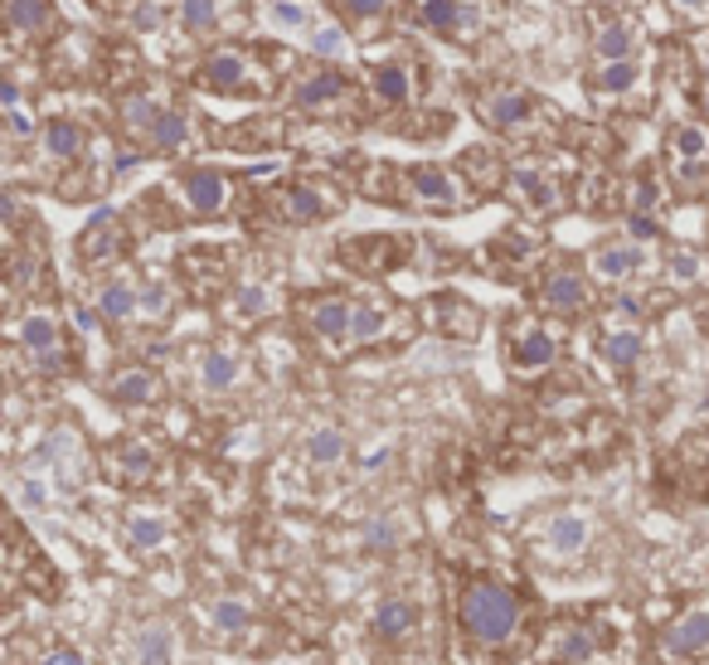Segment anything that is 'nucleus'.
Returning <instances> with one entry per match:
<instances>
[{
    "label": "nucleus",
    "mask_w": 709,
    "mask_h": 665,
    "mask_svg": "<svg viewBox=\"0 0 709 665\" xmlns=\"http://www.w3.org/2000/svg\"><path fill=\"white\" fill-rule=\"evenodd\" d=\"M588 519L583 515H555L545 525V544H549V554L555 559H573V554H583L588 549Z\"/></svg>",
    "instance_id": "obj_21"
},
{
    "label": "nucleus",
    "mask_w": 709,
    "mask_h": 665,
    "mask_svg": "<svg viewBox=\"0 0 709 665\" xmlns=\"http://www.w3.org/2000/svg\"><path fill=\"white\" fill-rule=\"evenodd\" d=\"M137 25H141V29L161 25V10H156V5H141V10H137Z\"/></svg>",
    "instance_id": "obj_51"
},
{
    "label": "nucleus",
    "mask_w": 709,
    "mask_h": 665,
    "mask_svg": "<svg viewBox=\"0 0 709 665\" xmlns=\"http://www.w3.org/2000/svg\"><path fill=\"white\" fill-rule=\"evenodd\" d=\"M675 10H681V15H705L709 10V0H671Z\"/></svg>",
    "instance_id": "obj_50"
},
{
    "label": "nucleus",
    "mask_w": 709,
    "mask_h": 665,
    "mask_svg": "<svg viewBox=\"0 0 709 665\" xmlns=\"http://www.w3.org/2000/svg\"><path fill=\"white\" fill-rule=\"evenodd\" d=\"M350 301L346 297H311L301 301V326L316 340H346L350 336Z\"/></svg>",
    "instance_id": "obj_16"
},
{
    "label": "nucleus",
    "mask_w": 709,
    "mask_h": 665,
    "mask_svg": "<svg viewBox=\"0 0 709 665\" xmlns=\"http://www.w3.org/2000/svg\"><path fill=\"white\" fill-rule=\"evenodd\" d=\"M214 20H219L214 0H181V25L190 29V35H210Z\"/></svg>",
    "instance_id": "obj_39"
},
{
    "label": "nucleus",
    "mask_w": 709,
    "mask_h": 665,
    "mask_svg": "<svg viewBox=\"0 0 709 665\" xmlns=\"http://www.w3.org/2000/svg\"><path fill=\"white\" fill-rule=\"evenodd\" d=\"M700 330H705V336H709V301H705V306H700Z\"/></svg>",
    "instance_id": "obj_52"
},
{
    "label": "nucleus",
    "mask_w": 709,
    "mask_h": 665,
    "mask_svg": "<svg viewBox=\"0 0 709 665\" xmlns=\"http://www.w3.org/2000/svg\"><path fill=\"white\" fill-rule=\"evenodd\" d=\"M49 20H54V5H49V0H5V29L15 39L45 35Z\"/></svg>",
    "instance_id": "obj_23"
},
{
    "label": "nucleus",
    "mask_w": 709,
    "mask_h": 665,
    "mask_svg": "<svg viewBox=\"0 0 709 665\" xmlns=\"http://www.w3.org/2000/svg\"><path fill=\"white\" fill-rule=\"evenodd\" d=\"M632 49H637V29L627 25V20H608V25L593 35V54L602 59V64H618V59H632Z\"/></svg>",
    "instance_id": "obj_26"
},
{
    "label": "nucleus",
    "mask_w": 709,
    "mask_h": 665,
    "mask_svg": "<svg viewBox=\"0 0 709 665\" xmlns=\"http://www.w3.org/2000/svg\"><path fill=\"white\" fill-rule=\"evenodd\" d=\"M671 161H709V127L700 122L671 127Z\"/></svg>",
    "instance_id": "obj_33"
},
{
    "label": "nucleus",
    "mask_w": 709,
    "mask_h": 665,
    "mask_svg": "<svg viewBox=\"0 0 709 665\" xmlns=\"http://www.w3.org/2000/svg\"><path fill=\"white\" fill-rule=\"evenodd\" d=\"M112 472H117L127 486L151 481V476H156V452L146 442H117V447H112Z\"/></svg>",
    "instance_id": "obj_24"
},
{
    "label": "nucleus",
    "mask_w": 709,
    "mask_h": 665,
    "mask_svg": "<svg viewBox=\"0 0 709 665\" xmlns=\"http://www.w3.org/2000/svg\"><path fill=\"white\" fill-rule=\"evenodd\" d=\"M268 306H273V301H268L263 287H238V292H234V316H244V321L263 316Z\"/></svg>",
    "instance_id": "obj_43"
},
{
    "label": "nucleus",
    "mask_w": 709,
    "mask_h": 665,
    "mask_svg": "<svg viewBox=\"0 0 709 665\" xmlns=\"http://www.w3.org/2000/svg\"><path fill=\"white\" fill-rule=\"evenodd\" d=\"M535 301L549 311V316H579V311L593 301L588 277L573 273V267H549L535 287Z\"/></svg>",
    "instance_id": "obj_11"
},
{
    "label": "nucleus",
    "mask_w": 709,
    "mask_h": 665,
    "mask_svg": "<svg viewBox=\"0 0 709 665\" xmlns=\"http://www.w3.org/2000/svg\"><path fill=\"white\" fill-rule=\"evenodd\" d=\"M161 112H165V108H161L156 98H146V92H132V98H122V127H127V131H141V137H146V131L161 122Z\"/></svg>",
    "instance_id": "obj_34"
},
{
    "label": "nucleus",
    "mask_w": 709,
    "mask_h": 665,
    "mask_svg": "<svg viewBox=\"0 0 709 665\" xmlns=\"http://www.w3.org/2000/svg\"><path fill=\"white\" fill-rule=\"evenodd\" d=\"M413 25L427 35H443L452 45H472L482 35V15L462 0H413Z\"/></svg>",
    "instance_id": "obj_7"
},
{
    "label": "nucleus",
    "mask_w": 709,
    "mask_h": 665,
    "mask_svg": "<svg viewBox=\"0 0 709 665\" xmlns=\"http://www.w3.org/2000/svg\"><path fill=\"white\" fill-rule=\"evenodd\" d=\"M340 10H346L350 20H380L384 10H389V0H340Z\"/></svg>",
    "instance_id": "obj_45"
},
{
    "label": "nucleus",
    "mask_w": 709,
    "mask_h": 665,
    "mask_svg": "<svg viewBox=\"0 0 709 665\" xmlns=\"http://www.w3.org/2000/svg\"><path fill=\"white\" fill-rule=\"evenodd\" d=\"M559 656H564L569 665H579V661H588L593 656V637L583 627H569L564 637H559Z\"/></svg>",
    "instance_id": "obj_42"
},
{
    "label": "nucleus",
    "mask_w": 709,
    "mask_h": 665,
    "mask_svg": "<svg viewBox=\"0 0 709 665\" xmlns=\"http://www.w3.org/2000/svg\"><path fill=\"white\" fill-rule=\"evenodd\" d=\"M457 622H462V631L476 647H506L520 627V598L506 584L472 578L462 588V598H457Z\"/></svg>",
    "instance_id": "obj_2"
},
{
    "label": "nucleus",
    "mask_w": 709,
    "mask_h": 665,
    "mask_svg": "<svg viewBox=\"0 0 709 665\" xmlns=\"http://www.w3.org/2000/svg\"><path fill=\"white\" fill-rule=\"evenodd\" d=\"M427 321L452 340H476V330H482V311H476L467 297H433Z\"/></svg>",
    "instance_id": "obj_19"
},
{
    "label": "nucleus",
    "mask_w": 709,
    "mask_h": 665,
    "mask_svg": "<svg viewBox=\"0 0 709 665\" xmlns=\"http://www.w3.org/2000/svg\"><path fill=\"white\" fill-rule=\"evenodd\" d=\"M413 627H419V612H413V602H403V598H384L380 612H374V631H380L384 641H403Z\"/></svg>",
    "instance_id": "obj_28"
},
{
    "label": "nucleus",
    "mask_w": 709,
    "mask_h": 665,
    "mask_svg": "<svg viewBox=\"0 0 709 665\" xmlns=\"http://www.w3.org/2000/svg\"><path fill=\"white\" fill-rule=\"evenodd\" d=\"M666 273H671L675 287H700L705 283V258L695 253V248H675V253L666 258Z\"/></svg>",
    "instance_id": "obj_37"
},
{
    "label": "nucleus",
    "mask_w": 709,
    "mask_h": 665,
    "mask_svg": "<svg viewBox=\"0 0 709 665\" xmlns=\"http://www.w3.org/2000/svg\"><path fill=\"white\" fill-rule=\"evenodd\" d=\"M171 651H175L171 627H146L141 631V665H171Z\"/></svg>",
    "instance_id": "obj_38"
},
{
    "label": "nucleus",
    "mask_w": 709,
    "mask_h": 665,
    "mask_svg": "<svg viewBox=\"0 0 709 665\" xmlns=\"http://www.w3.org/2000/svg\"><path fill=\"white\" fill-rule=\"evenodd\" d=\"M370 544H374V549H389V544H394V525L374 519V525H370Z\"/></svg>",
    "instance_id": "obj_48"
},
{
    "label": "nucleus",
    "mask_w": 709,
    "mask_h": 665,
    "mask_svg": "<svg viewBox=\"0 0 709 665\" xmlns=\"http://www.w3.org/2000/svg\"><path fill=\"white\" fill-rule=\"evenodd\" d=\"M661 647L681 661H709V602L705 607H691L681 622H671Z\"/></svg>",
    "instance_id": "obj_15"
},
{
    "label": "nucleus",
    "mask_w": 709,
    "mask_h": 665,
    "mask_svg": "<svg viewBox=\"0 0 709 665\" xmlns=\"http://www.w3.org/2000/svg\"><path fill=\"white\" fill-rule=\"evenodd\" d=\"M350 49V39H346V29L340 25H326V29H316V35H311V54L316 59H340Z\"/></svg>",
    "instance_id": "obj_40"
},
{
    "label": "nucleus",
    "mask_w": 709,
    "mask_h": 665,
    "mask_svg": "<svg viewBox=\"0 0 709 665\" xmlns=\"http://www.w3.org/2000/svg\"><path fill=\"white\" fill-rule=\"evenodd\" d=\"M98 311L108 321H132V316H141V292L132 283H102V292H98Z\"/></svg>",
    "instance_id": "obj_30"
},
{
    "label": "nucleus",
    "mask_w": 709,
    "mask_h": 665,
    "mask_svg": "<svg viewBox=\"0 0 709 665\" xmlns=\"http://www.w3.org/2000/svg\"><path fill=\"white\" fill-rule=\"evenodd\" d=\"M500 185H506V190L515 195L530 214H559V210H564V190H559V180L545 171V161H539V155L510 161L506 165V180H500Z\"/></svg>",
    "instance_id": "obj_6"
},
{
    "label": "nucleus",
    "mask_w": 709,
    "mask_h": 665,
    "mask_svg": "<svg viewBox=\"0 0 709 665\" xmlns=\"http://www.w3.org/2000/svg\"><path fill=\"white\" fill-rule=\"evenodd\" d=\"M39 665H88V661H83L78 651H54V656H45Z\"/></svg>",
    "instance_id": "obj_49"
},
{
    "label": "nucleus",
    "mask_w": 709,
    "mask_h": 665,
    "mask_svg": "<svg viewBox=\"0 0 709 665\" xmlns=\"http://www.w3.org/2000/svg\"><path fill=\"white\" fill-rule=\"evenodd\" d=\"M340 456H346V438H340V428H316L307 438V462L311 466H336Z\"/></svg>",
    "instance_id": "obj_35"
},
{
    "label": "nucleus",
    "mask_w": 709,
    "mask_h": 665,
    "mask_svg": "<svg viewBox=\"0 0 709 665\" xmlns=\"http://www.w3.org/2000/svg\"><path fill=\"white\" fill-rule=\"evenodd\" d=\"M346 98H350V78L331 74V68H316V74L301 78L297 88L287 92V102L301 112H336V108H346Z\"/></svg>",
    "instance_id": "obj_13"
},
{
    "label": "nucleus",
    "mask_w": 709,
    "mask_h": 665,
    "mask_svg": "<svg viewBox=\"0 0 709 665\" xmlns=\"http://www.w3.org/2000/svg\"><path fill=\"white\" fill-rule=\"evenodd\" d=\"M336 258L360 277H384L399 263H409V238L403 234H354L336 248Z\"/></svg>",
    "instance_id": "obj_5"
},
{
    "label": "nucleus",
    "mask_w": 709,
    "mask_h": 665,
    "mask_svg": "<svg viewBox=\"0 0 709 665\" xmlns=\"http://www.w3.org/2000/svg\"><path fill=\"white\" fill-rule=\"evenodd\" d=\"M181 273H185V283H190V292L214 297V292H224L228 287L234 263H228L224 248H190V253L181 258Z\"/></svg>",
    "instance_id": "obj_14"
},
{
    "label": "nucleus",
    "mask_w": 709,
    "mask_h": 665,
    "mask_svg": "<svg viewBox=\"0 0 709 665\" xmlns=\"http://www.w3.org/2000/svg\"><path fill=\"white\" fill-rule=\"evenodd\" d=\"M476 117L496 137H539V127L549 122V102H539L525 88H492L476 98Z\"/></svg>",
    "instance_id": "obj_3"
},
{
    "label": "nucleus",
    "mask_w": 709,
    "mask_h": 665,
    "mask_svg": "<svg viewBox=\"0 0 709 665\" xmlns=\"http://www.w3.org/2000/svg\"><path fill=\"white\" fill-rule=\"evenodd\" d=\"M238 360L234 355H224V350H214V355H204V365H200V379H204V389H214V393H224V389H234L238 384Z\"/></svg>",
    "instance_id": "obj_36"
},
{
    "label": "nucleus",
    "mask_w": 709,
    "mask_h": 665,
    "mask_svg": "<svg viewBox=\"0 0 709 665\" xmlns=\"http://www.w3.org/2000/svg\"><path fill=\"white\" fill-rule=\"evenodd\" d=\"M20 346L35 355V365L45 374H64V350H59V326L49 316H25L20 321Z\"/></svg>",
    "instance_id": "obj_18"
},
{
    "label": "nucleus",
    "mask_w": 709,
    "mask_h": 665,
    "mask_svg": "<svg viewBox=\"0 0 709 665\" xmlns=\"http://www.w3.org/2000/svg\"><path fill=\"white\" fill-rule=\"evenodd\" d=\"M141 316H151V321L171 316V292H165V287H146L141 292Z\"/></svg>",
    "instance_id": "obj_44"
},
{
    "label": "nucleus",
    "mask_w": 709,
    "mask_h": 665,
    "mask_svg": "<svg viewBox=\"0 0 709 665\" xmlns=\"http://www.w3.org/2000/svg\"><path fill=\"white\" fill-rule=\"evenodd\" d=\"M510 369L515 374H539L549 369L559 360V336L549 326H539V321H525V326L510 330V350H506Z\"/></svg>",
    "instance_id": "obj_10"
},
{
    "label": "nucleus",
    "mask_w": 709,
    "mask_h": 665,
    "mask_svg": "<svg viewBox=\"0 0 709 665\" xmlns=\"http://www.w3.org/2000/svg\"><path fill=\"white\" fill-rule=\"evenodd\" d=\"M340 204L346 200L326 180H297V185H283L277 195H268V210L283 224H321L331 214H340Z\"/></svg>",
    "instance_id": "obj_4"
},
{
    "label": "nucleus",
    "mask_w": 709,
    "mask_h": 665,
    "mask_svg": "<svg viewBox=\"0 0 709 665\" xmlns=\"http://www.w3.org/2000/svg\"><path fill=\"white\" fill-rule=\"evenodd\" d=\"M73 253L83 267H108L127 253V224L122 214H92V224H83V234L73 238Z\"/></svg>",
    "instance_id": "obj_9"
},
{
    "label": "nucleus",
    "mask_w": 709,
    "mask_h": 665,
    "mask_svg": "<svg viewBox=\"0 0 709 665\" xmlns=\"http://www.w3.org/2000/svg\"><path fill=\"white\" fill-rule=\"evenodd\" d=\"M175 190H181L185 210H190L195 219H214V214H224L234 180H228L224 171H210V165H190V171L175 175Z\"/></svg>",
    "instance_id": "obj_8"
},
{
    "label": "nucleus",
    "mask_w": 709,
    "mask_h": 665,
    "mask_svg": "<svg viewBox=\"0 0 709 665\" xmlns=\"http://www.w3.org/2000/svg\"><path fill=\"white\" fill-rule=\"evenodd\" d=\"M108 393L122 403V409H141V403H151L156 393H161V384H156V374H146V369H122V374H112Z\"/></svg>",
    "instance_id": "obj_25"
},
{
    "label": "nucleus",
    "mask_w": 709,
    "mask_h": 665,
    "mask_svg": "<svg viewBox=\"0 0 709 665\" xmlns=\"http://www.w3.org/2000/svg\"><path fill=\"white\" fill-rule=\"evenodd\" d=\"M214 622H219L224 631H234V627H244V622H248V607H244V602H219V607H214Z\"/></svg>",
    "instance_id": "obj_47"
},
{
    "label": "nucleus",
    "mask_w": 709,
    "mask_h": 665,
    "mask_svg": "<svg viewBox=\"0 0 709 665\" xmlns=\"http://www.w3.org/2000/svg\"><path fill=\"white\" fill-rule=\"evenodd\" d=\"M360 190L380 204H403V210H427V214H452L476 200L443 165H364Z\"/></svg>",
    "instance_id": "obj_1"
},
{
    "label": "nucleus",
    "mask_w": 709,
    "mask_h": 665,
    "mask_svg": "<svg viewBox=\"0 0 709 665\" xmlns=\"http://www.w3.org/2000/svg\"><path fill=\"white\" fill-rule=\"evenodd\" d=\"M127 535H132V544H137V549H161L165 544V525H161V519H151V515L132 519Z\"/></svg>",
    "instance_id": "obj_41"
},
{
    "label": "nucleus",
    "mask_w": 709,
    "mask_h": 665,
    "mask_svg": "<svg viewBox=\"0 0 709 665\" xmlns=\"http://www.w3.org/2000/svg\"><path fill=\"white\" fill-rule=\"evenodd\" d=\"M642 267H646V253L637 238H612V243L593 248V258H588V273L598 277V283H632Z\"/></svg>",
    "instance_id": "obj_12"
},
{
    "label": "nucleus",
    "mask_w": 709,
    "mask_h": 665,
    "mask_svg": "<svg viewBox=\"0 0 709 665\" xmlns=\"http://www.w3.org/2000/svg\"><path fill=\"white\" fill-rule=\"evenodd\" d=\"M384 330H389V311L380 306V301H354L350 311V346H374V340H384Z\"/></svg>",
    "instance_id": "obj_27"
},
{
    "label": "nucleus",
    "mask_w": 709,
    "mask_h": 665,
    "mask_svg": "<svg viewBox=\"0 0 709 665\" xmlns=\"http://www.w3.org/2000/svg\"><path fill=\"white\" fill-rule=\"evenodd\" d=\"M370 92H374L380 108H409V98H413L409 64H399V59H380V64H370Z\"/></svg>",
    "instance_id": "obj_20"
},
{
    "label": "nucleus",
    "mask_w": 709,
    "mask_h": 665,
    "mask_svg": "<svg viewBox=\"0 0 709 665\" xmlns=\"http://www.w3.org/2000/svg\"><path fill=\"white\" fill-rule=\"evenodd\" d=\"M602 355H608L612 369H637L642 360V330L637 326H612L602 336Z\"/></svg>",
    "instance_id": "obj_29"
},
{
    "label": "nucleus",
    "mask_w": 709,
    "mask_h": 665,
    "mask_svg": "<svg viewBox=\"0 0 709 665\" xmlns=\"http://www.w3.org/2000/svg\"><path fill=\"white\" fill-rule=\"evenodd\" d=\"M185 141H190V122H185L175 108H165L161 122L146 131V147H151V151H181Z\"/></svg>",
    "instance_id": "obj_32"
},
{
    "label": "nucleus",
    "mask_w": 709,
    "mask_h": 665,
    "mask_svg": "<svg viewBox=\"0 0 709 665\" xmlns=\"http://www.w3.org/2000/svg\"><path fill=\"white\" fill-rule=\"evenodd\" d=\"M307 20L311 15L301 5H291V0H277V5H273V25H283V29H301Z\"/></svg>",
    "instance_id": "obj_46"
},
{
    "label": "nucleus",
    "mask_w": 709,
    "mask_h": 665,
    "mask_svg": "<svg viewBox=\"0 0 709 665\" xmlns=\"http://www.w3.org/2000/svg\"><path fill=\"white\" fill-rule=\"evenodd\" d=\"M637 74H642V68L632 64V59H618V64L593 68V74L583 78V83H588L593 92H612V98H618V92H632V88H637Z\"/></svg>",
    "instance_id": "obj_31"
},
{
    "label": "nucleus",
    "mask_w": 709,
    "mask_h": 665,
    "mask_svg": "<svg viewBox=\"0 0 709 665\" xmlns=\"http://www.w3.org/2000/svg\"><path fill=\"white\" fill-rule=\"evenodd\" d=\"M204 92H253V83H248V59L238 54V49H219L200 64V74H195Z\"/></svg>",
    "instance_id": "obj_17"
},
{
    "label": "nucleus",
    "mask_w": 709,
    "mask_h": 665,
    "mask_svg": "<svg viewBox=\"0 0 709 665\" xmlns=\"http://www.w3.org/2000/svg\"><path fill=\"white\" fill-rule=\"evenodd\" d=\"M39 147L54 155V161H83V147H88V137H83L78 122L49 117L45 127H39Z\"/></svg>",
    "instance_id": "obj_22"
}]
</instances>
